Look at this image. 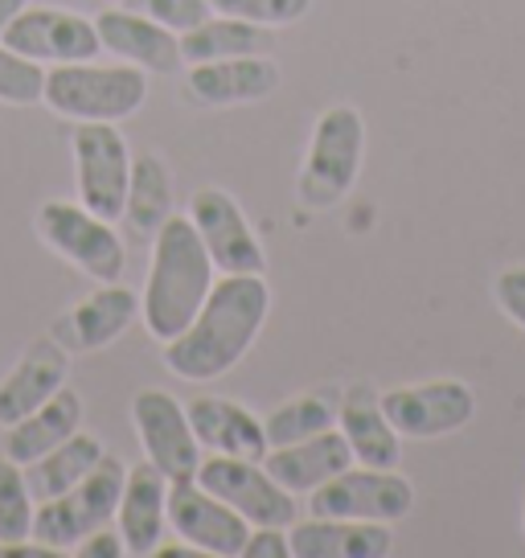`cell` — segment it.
Segmentation results:
<instances>
[{"mask_svg":"<svg viewBox=\"0 0 525 558\" xmlns=\"http://www.w3.org/2000/svg\"><path fill=\"white\" fill-rule=\"evenodd\" d=\"M267 313H271V288L262 276L213 279L202 313L185 325V332L164 341V366L185 383L222 378L255 345Z\"/></svg>","mask_w":525,"mask_h":558,"instance_id":"obj_1","label":"cell"},{"mask_svg":"<svg viewBox=\"0 0 525 558\" xmlns=\"http://www.w3.org/2000/svg\"><path fill=\"white\" fill-rule=\"evenodd\" d=\"M213 288V259L202 234L185 214H169L152 234V267L141 296L144 329L157 341H173L185 332Z\"/></svg>","mask_w":525,"mask_h":558,"instance_id":"obj_2","label":"cell"},{"mask_svg":"<svg viewBox=\"0 0 525 558\" xmlns=\"http://www.w3.org/2000/svg\"><path fill=\"white\" fill-rule=\"evenodd\" d=\"M148 99V78L141 66H99L90 62H66L46 70L41 104L74 123H120L136 116Z\"/></svg>","mask_w":525,"mask_h":558,"instance_id":"obj_3","label":"cell"},{"mask_svg":"<svg viewBox=\"0 0 525 558\" xmlns=\"http://www.w3.org/2000/svg\"><path fill=\"white\" fill-rule=\"evenodd\" d=\"M362 157H366V123H362V116L345 104L320 111L313 140H308V157H304V169H300V206L333 209L337 202H345L350 190L357 185Z\"/></svg>","mask_w":525,"mask_h":558,"instance_id":"obj_4","label":"cell"},{"mask_svg":"<svg viewBox=\"0 0 525 558\" xmlns=\"http://www.w3.org/2000/svg\"><path fill=\"white\" fill-rule=\"evenodd\" d=\"M123 469L115 456H103L95 469L71 485L62 497H53V501H41L34 513V538L53 546L58 555H66L74 550L78 542L95 534V530H103L111 518H115V509H120V493H123Z\"/></svg>","mask_w":525,"mask_h":558,"instance_id":"obj_5","label":"cell"},{"mask_svg":"<svg viewBox=\"0 0 525 558\" xmlns=\"http://www.w3.org/2000/svg\"><path fill=\"white\" fill-rule=\"evenodd\" d=\"M37 234L53 255L83 267L95 283H111L127 267V251H123L120 234L111 230L107 218L90 214L83 202H62V197L46 202L37 209Z\"/></svg>","mask_w":525,"mask_h":558,"instance_id":"obj_6","label":"cell"},{"mask_svg":"<svg viewBox=\"0 0 525 558\" xmlns=\"http://www.w3.org/2000/svg\"><path fill=\"white\" fill-rule=\"evenodd\" d=\"M74 185L78 202L107 222H120L132 181V153L115 123H78L74 128Z\"/></svg>","mask_w":525,"mask_h":558,"instance_id":"obj_7","label":"cell"},{"mask_svg":"<svg viewBox=\"0 0 525 558\" xmlns=\"http://www.w3.org/2000/svg\"><path fill=\"white\" fill-rule=\"evenodd\" d=\"M313 518H353V522H403L415 509V485L399 476V469L337 472L333 481L313 488Z\"/></svg>","mask_w":525,"mask_h":558,"instance_id":"obj_8","label":"cell"},{"mask_svg":"<svg viewBox=\"0 0 525 558\" xmlns=\"http://www.w3.org/2000/svg\"><path fill=\"white\" fill-rule=\"evenodd\" d=\"M193 476L202 488H210L218 501L243 513L251 525H283L288 530L296 522V493H288L259 460L213 452L210 460L197 464Z\"/></svg>","mask_w":525,"mask_h":558,"instance_id":"obj_9","label":"cell"},{"mask_svg":"<svg viewBox=\"0 0 525 558\" xmlns=\"http://www.w3.org/2000/svg\"><path fill=\"white\" fill-rule=\"evenodd\" d=\"M386 418L403 439H439L468 427L476 418V390L460 378H439V383L394 386L378 395Z\"/></svg>","mask_w":525,"mask_h":558,"instance_id":"obj_10","label":"cell"},{"mask_svg":"<svg viewBox=\"0 0 525 558\" xmlns=\"http://www.w3.org/2000/svg\"><path fill=\"white\" fill-rule=\"evenodd\" d=\"M164 509H169L173 534L190 542L197 555H213V558L243 555L251 522H246L243 513H234L227 501H218L210 488L197 485V476L169 481Z\"/></svg>","mask_w":525,"mask_h":558,"instance_id":"obj_11","label":"cell"},{"mask_svg":"<svg viewBox=\"0 0 525 558\" xmlns=\"http://www.w3.org/2000/svg\"><path fill=\"white\" fill-rule=\"evenodd\" d=\"M190 222L197 227L202 243L210 251L213 271L222 276H262L267 255L246 214L227 190H197L190 197Z\"/></svg>","mask_w":525,"mask_h":558,"instance_id":"obj_12","label":"cell"},{"mask_svg":"<svg viewBox=\"0 0 525 558\" xmlns=\"http://www.w3.org/2000/svg\"><path fill=\"white\" fill-rule=\"evenodd\" d=\"M0 41L34 62H53V66L90 62L103 50L95 21L66 13V9H50V4H25Z\"/></svg>","mask_w":525,"mask_h":558,"instance_id":"obj_13","label":"cell"},{"mask_svg":"<svg viewBox=\"0 0 525 558\" xmlns=\"http://www.w3.org/2000/svg\"><path fill=\"white\" fill-rule=\"evenodd\" d=\"M132 423H136V436H141V448L148 456V464H157L169 481H185L197 472V436L190 427V415H185V402H176L173 395L164 390H141L132 399Z\"/></svg>","mask_w":525,"mask_h":558,"instance_id":"obj_14","label":"cell"},{"mask_svg":"<svg viewBox=\"0 0 525 558\" xmlns=\"http://www.w3.org/2000/svg\"><path fill=\"white\" fill-rule=\"evenodd\" d=\"M136 316H141V296L132 288H123L120 279H111V283H99L90 296L78 300L66 316H58L53 337L71 353H90V349L111 345Z\"/></svg>","mask_w":525,"mask_h":558,"instance_id":"obj_15","label":"cell"},{"mask_svg":"<svg viewBox=\"0 0 525 558\" xmlns=\"http://www.w3.org/2000/svg\"><path fill=\"white\" fill-rule=\"evenodd\" d=\"M71 374V349L58 345V337H41L21 353V362L0 383V427H13L17 418L34 415L41 402H50Z\"/></svg>","mask_w":525,"mask_h":558,"instance_id":"obj_16","label":"cell"},{"mask_svg":"<svg viewBox=\"0 0 525 558\" xmlns=\"http://www.w3.org/2000/svg\"><path fill=\"white\" fill-rule=\"evenodd\" d=\"M95 29H99V46L111 50L127 66L173 74L185 62L181 58V34L164 29L160 21L144 17L136 9H107V13H99Z\"/></svg>","mask_w":525,"mask_h":558,"instance_id":"obj_17","label":"cell"},{"mask_svg":"<svg viewBox=\"0 0 525 558\" xmlns=\"http://www.w3.org/2000/svg\"><path fill=\"white\" fill-rule=\"evenodd\" d=\"M280 87V66L267 53H239L218 62H193L190 95L206 107H239L267 99Z\"/></svg>","mask_w":525,"mask_h":558,"instance_id":"obj_18","label":"cell"},{"mask_svg":"<svg viewBox=\"0 0 525 558\" xmlns=\"http://www.w3.org/2000/svg\"><path fill=\"white\" fill-rule=\"evenodd\" d=\"M350 464H353L350 439L341 436L337 427L262 452V469L271 472L288 493H313V488L333 481L337 472H345Z\"/></svg>","mask_w":525,"mask_h":558,"instance_id":"obj_19","label":"cell"},{"mask_svg":"<svg viewBox=\"0 0 525 558\" xmlns=\"http://www.w3.org/2000/svg\"><path fill=\"white\" fill-rule=\"evenodd\" d=\"M164 497H169V476L157 464H136L123 476L115 518H120L127 555H157V546L164 542V522H169Z\"/></svg>","mask_w":525,"mask_h":558,"instance_id":"obj_20","label":"cell"},{"mask_svg":"<svg viewBox=\"0 0 525 558\" xmlns=\"http://www.w3.org/2000/svg\"><path fill=\"white\" fill-rule=\"evenodd\" d=\"M292 558H386L394 550V534L386 522H353V518H308L288 530Z\"/></svg>","mask_w":525,"mask_h":558,"instance_id":"obj_21","label":"cell"},{"mask_svg":"<svg viewBox=\"0 0 525 558\" xmlns=\"http://www.w3.org/2000/svg\"><path fill=\"white\" fill-rule=\"evenodd\" d=\"M341 436L350 439V452L366 469H399L403 460V436L394 432V423L386 418L382 402L369 386H350L345 399L337 407Z\"/></svg>","mask_w":525,"mask_h":558,"instance_id":"obj_22","label":"cell"},{"mask_svg":"<svg viewBox=\"0 0 525 558\" xmlns=\"http://www.w3.org/2000/svg\"><path fill=\"white\" fill-rule=\"evenodd\" d=\"M185 415L202 448L222 456H243V460H262L267 452V432H262V418H255L243 402L230 399H193L185 402Z\"/></svg>","mask_w":525,"mask_h":558,"instance_id":"obj_23","label":"cell"},{"mask_svg":"<svg viewBox=\"0 0 525 558\" xmlns=\"http://www.w3.org/2000/svg\"><path fill=\"white\" fill-rule=\"evenodd\" d=\"M78 423H83V399L74 395L71 386H62L50 402H41L34 415L17 418L13 427H9V439H4V456L13 460V464H34L37 456L53 452L62 439H71L78 432Z\"/></svg>","mask_w":525,"mask_h":558,"instance_id":"obj_24","label":"cell"},{"mask_svg":"<svg viewBox=\"0 0 525 558\" xmlns=\"http://www.w3.org/2000/svg\"><path fill=\"white\" fill-rule=\"evenodd\" d=\"M103 444L87 432H74L71 439H62L53 452L37 456L34 464H25V485L34 493V501H53V497H62L71 485H78L83 476H87L99 460H103Z\"/></svg>","mask_w":525,"mask_h":558,"instance_id":"obj_25","label":"cell"},{"mask_svg":"<svg viewBox=\"0 0 525 558\" xmlns=\"http://www.w3.org/2000/svg\"><path fill=\"white\" fill-rule=\"evenodd\" d=\"M276 46V37L267 25L243 17H206L202 25H193L190 34H181V58L185 62H218V58H239V53H267Z\"/></svg>","mask_w":525,"mask_h":558,"instance_id":"obj_26","label":"cell"},{"mask_svg":"<svg viewBox=\"0 0 525 558\" xmlns=\"http://www.w3.org/2000/svg\"><path fill=\"white\" fill-rule=\"evenodd\" d=\"M173 214V181L164 160L157 157H136L132 160V181H127V206H123V222L152 239L164 218Z\"/></svg>","mask_w":525,"mask_h":558,"instance_id":"obj_27","label":"cell"},{"mask_svg":"<svg viewBox=\"0 0 525 558\" xmlns=\"http://www.w3.org/2000/svg\"><path fill=\"white\" fill-rule=\"evenodd\" d=\"M337 407L341 402L333 395H296V399L280 402L262 418L267 448H283V444H296V439L320 436V432L337 427Z\"/></svg>","mask_w":525,"mask_h":558,"instance_id":"obj_28","label":"cell"},{"mask_svg":"<svg viewBox=\"0 0 525 558\" xmlns=\"http://www.w3.org/2000/svg\"><path fill=\"white\" fill-rule=\"evenodd\" d=\"M37 501L29 485H25V472L21 464H13L9 456L0 460V542H21L34 538V513Z\"/></svg>","mask_w":525,"mask_h":558,"instance_id":"obj_29","label":"cell"},{"mask_svg":"<svg viewBox=\"0 0 525 558\" xmlns=\"http://www.w3.org/2000/svg\"><path fill=\"white\" fill-rule=\"evenodd\" d=\"M41 90H46V70H41V62L9 50L0 41V104L34 107L41 104Z\"/></svg>","mask_w":525,"mask_h":558,"instance_id":"obj_30","label":"cell"},{"mask_svg":"<svg viewBox=\"0 0 525 558\" xmlns=\"http://www.w3.org/2000/svg\"><path fill=\"white\" fill-rule=\"evenodd\" d=\"M213 13H227V17H243L267 29H280V25H296L300 17H308L313 0H210Z\"/></svg>","mask_w":525,"mask_h":558,"instance_id":"obj_31","label":"cell"},{"mask_svg":"<svg viewBox=\"0 0 525 558\" xmlns=\"http://www.w3.org/2000/svg\"><path fill=\"white\" fill-rule=\"evenodd\" d=\"M123 9H136L173 34H190L193 25H202L213 13L210 0H123Z\"/></svg>","mask_w":525,"mask_h":558,"instance_id":"obj_32","label":"cell"},{"mask_svg":"<svg viewBox=\"0 0 525 558\" xmlns=\"http://www.w3.org/2000/svg\"><path fill=\"white\" fill-rule=\"evenodd\" d=\"M492 296H497V308L525 332V263L505 267L501 276L492 279Z\"/></svg>","mask_w":525,"mask_h":558,"instance_id":"obj_33","label":"cell"},{"mask_svg":"<svg viewBox=\"0 0 525 558\" xmlns=\"http://www.w3.org/2000/svg\"><path fill=\"white\" fill-rule=\"evenodd\" d=\"M246 558H292V538L283 534V525H255L246 534L243 546Z\"/></svg>","mask_w":525,"mask_h":558,"instance_id":"obj_34","label":"cell"},{"mask_svg":"<svg viewBox=\"0 0 525 558\" xmlns=\"http://www.w3.org/2000/svg\"><path fill=\"white\" fill-rule=\"evenodd\" d=\"M83 558H123L127 555V542H123V534H111V530H95V534H87V538L74 546Z\"/></svg>","mask_w":525,"mask_h":558,"instance_id":"obj_35","label":"cell"},{"mask_svg":"<svg viewBox=\"0 0 525 558\" xmlns=\"http://www.w3.org/2000/svg\"><path fill=\"white\" fill-rule=\"evenodd\" d=\"M25 4H29V0H0V37H4V29L13 25V17H17Z\"/></svg>","mask_w":525,"mask_h":558,"instance_id":"obj_36","label":"cell"}]
</instances>
